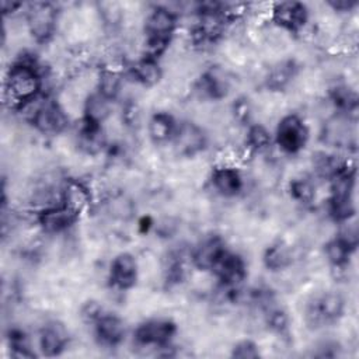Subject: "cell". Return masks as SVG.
<instances>
[{"instance_id": "6da1fadb", "label": "cell", "mask_w": 359, "mask_h": 359, "mask_svg": "<svg viewBox=\"0 0 359 359\" xmlns=\"http://www.w3.org/2000/svg\"><path fill=\"white\" fill-rule=\"evenodd\" d=\"M43 79V72L36 60L31 56H22L8 67L4 76V98H7L15 109H20L22 105L45 94Z\"/></svg>"}, {"instance_id": "7a4b0ae2", "label": "cell", "mask_w": 359, "mask_h": 359, "mask_svg": "<svg viewBox=\"0 0 359 359\" xmlns=\"http://www.w3.org/2000/svg\"><path fill=\"white\" fill-rule=\"evenodd\" d=\"M178 28V14L165 7H153L144 20L143 56L157 59L167 50Z\"/></svg>"}, {"instance_id": "3957f363", "label": "cell", "mask_w": 359, "mask_h": 359, "mask_svg": "<svg viewBox=\"0 0 359 359\" xmlns=\"http://www.w3.org/2000/svg\"><path fill=\"white\" fill-rule=\"evenodd\" d=\"M330 196H328V213L338 222L344 223L355 216V168L348 163L335 172L330 180Z\"/></svg>"}, {"instance_id": "277c9868", "label": "cell", "mask_w": 359, "mask_h": 359, "mask_svg": "<svg viewBox=\"0 0 359 359\" xmlns=\"http://www.w3.org/2000/svg\"><path fill=\"white\" fill-rule=\"evenodd\" d=\"M18 111L24 112L29 123L42 135H59L69 126V116L63 107L45 94L22 105Z\"/></svg>"}, {"instance_id": "5b68a950", "label": "cell", "mask_w": 359, "mask_h": 359, "mask_svg": "<svg viewBox=\"0 0 359 359\" xmlns=\"http://www.w3.org/2000/svg\"><path fill=\"white\" fill-rule=\"evenodd\" d=\"M59 11L53 3L35 1L28 4L25 11L27 28L31 36L38 43L49 42L57 27Z\"/></svg>"}, {"instance_id": "8992f818", "label": "cell", "mask_w": 359, "mask_h": 359, "mask_svg": "<svg viewBox=\"0 0 359 359\" xmlns=\"http://www.w3.org/2000/svg\"><path fill=\"white\" fill-rule=\"evenodd\" d=\"M273 140L283 153L297 154L307 144L309 128L300 115L293 112L283 115L276 126Z\"/></svg>"}, {"instance_id": "52a82bcc", "label": "cell", "mask_w": 359, "mask_h": 359, "mask_svg": "<svg viewBox=\"0 0 359 359\" xmlns=\"http://www.w3.org/2000/svg\"><path fill=\"white\" fill-rule=\"evenodd\" d=\"M177 332V325L168 318H149L140 323L135 332V342L147 348H163L171 344Z\"/></svg>"}, {"instance_id": "ba28073f", "label": "cell", "mask_w": 359, "mask_h": 359, "mask_svg": "<svg viewBox=\"0 0 359 359\" xmlns=\"http://www.w3.org/2000/svg\"><path fill=\"white\" fill-rule=\"evenodd\" d=\"M345 311V300L338 292H324L307 307V321L324 325L338 321Z\"/></svg>"}, {"instance_id": "9c48e42d", "label": "cell", "mask_w": 359, "mask_h": 359, "mask_svg": "<svg viewBox=\"0 0 359 359\" xmlns=\"http://www.w3.org/2000/svg\"><path fill=\"white\" fill-rule=\"evenodd\" d=\"M271 20L279 28L297 34L309 21V8L302 1H279L271 8Z\"/></svg>"}, {"instance_id": "30bf717a", "label": "cell", "mask_w": 359, "mask_h": 359, "mask_svg": "<svg viewBox=\"0 0 359 359\" xmlns=\"http://www.w3.org/2000/svg\"><path fill=\"white\" fill-rule=\"evenodd\" d=\"M139 276V265L137 259L132 252L123 251L116 254L111 264L108 271V280L109 285L114 289L118 290H129L132 289Z\"/></svg>"}, {"instance_id": "8fae6325", "label": "cell", "mask_w": 359, "mask_h": 359, "mask_svg": "<svg viewBox=\"0 0 359 359\" xmlns=\"http://www.w3.org/2000/svg\"><path fill=\"white\" fill-rule=\"evenodd\" d=\"M212 273L223 287L236 289L247 276V265L241 255L227 248L213 266Z\"/></svg>"}, {"instance_id": "7c38bea8", "label": "cell", "mask_w": 359, "mask_h": 359, "mask_svg": "<svg viewBox=\"0 0 359 359\" xmlns=\"http://www.w3.org/2000/svg\"><path fill=\"white\" fill-rule=\"evenodd\" d=\"M171 143L180 154L195 156L206 147L208 137L199 125L191 121H181L177 125Z\"/></svg>"}, {"instance_id": "4fadbf2b", "label": "cell", "mask_w": 359, "mask_h": 359, "mask_svg": "<svg viewBox=\"0 0 359 359\" xmlns=\"http://www.w3.org/2000/svg\"><path fill=\"white\" fill-rule=\"evenodd\" d=\"M79 215L66 208L63 203H56L38 210L36 222L38 226L46 234H59L70 229L77 220Z\"/></svg>"}, {"instance_id": "5bb4252c", "label": "cell", "mask_w": 359, "mask_h": 359, "mask_svg": "<svg viewBox=\"0 0 359 359\" xmlns=\"http://www.w3.org/2000/svg\"><path fill=\"white\" fill-rule=\"evenodd\" d=\"M321 139L330 147H348L353 139L351 116L344 112L330 116L324 122Z\"/></svg>"}, {"instance_id": "9a60e30c", "label": "cell", "mask_w": 359, "mask_h": 359, "mask_svg": "<svg viewBox=\"0 0 359 359\" xmlns=\"http://www.w3.org/2000/svg\"><path fill=\"white\" fill-rule=\"evenodd\" d=\"M227 250L224 240L220 236H208L202 238L191 252V261L199 271H210Z\"/></svg>"}, {"instance_id": "2e32d148", "label": "cell", "mask_w": 359, "mask_h": 359, "mask_svg": "<svg viewBox=\"0 0 359 359\" xmlns=\"http://www.w3.org/2000/svg\"><path fill=\"white\" fill-rule=\"evenodd\" d=\"M210 184L213 189L224 198L237 196L244 188V180L238 168L226 163L219 164L212 170Z\"/></svg>"}, {"instance_id": "e0dca14e", "label": "cell", "mask_w": 359, "mask_h": 359, "mask_svg": "<svg viewBox=\"0 0 359 359\" xmlns=\"http://www.w3.org/2000/svg\"><path fill=\"white\" fill-rule=\"evenodd\" d=\"M195 88L203 98L222 100L230 90V79L223 69L212 66L201 74Z\"/></svg>"}, {"instance_id": "ac0fdd59", "label": "cell", "mask_w": 359, "mask_h": 359, "mask_svg": "<svg viewBox=\"0 0 359 359\" xmlns=\"http://www.w3.org/2000/svg\"><path fill=\"white\" fill-rule=\"evenodd\" d=\"M94 332L100 344L105 346H118L126 335L125 321L112 313L104 311L94 323Z\"/></svg>"}, {"instance_id": "d6986e66", "label": "cell", "mask_w": 359, "mask_h": 359, "mask_svg": "<svg viewBox=\"0 0 359 359\" xmlns=\"http://www.w3.org/2000/svg\"><path fill=\"white\" fill-rule=\"evenodd\" d=\"M38 344L45 356H57L67 348L69 332L59 321H49L41 328Z\"/></svg>"}, {"instance_id": "ffe728a7", "label": "cell", "mask_w": 359, "mask_h": 359, "mask_svg": "<svg viewBox=\"0 0 359 359\" xmlns=\"http://www.w3.org/2000/svg\"><path fill=\"white\" fill-rule=\"evenodd\" d=\"M60 203L80 216L91 205V191L80 180H66L60 187Z\"/></svg>"}, {"instance_id": "44dd1931", "label": "cell", "mask_w": 359, "mask_h": 359, "mask_svg": "<svg viewBox=\"0 0 359 359\" xmlns=\"http://www.w3.org/2000/svg\"><path fill=\"white\" fill-rule=\"evenodd\" d=\"M77 146L86 154H98L107 147V136L102 125L91 123L81 118L77 129Z\"/></svg>"}, {"instance_id": "7402d4cb", "label": "cell", "mask_w": 359, "mask_h": 359, "mask_svg": "<svg viewBox=\"0 0 359 359\" xmlns=\"http://www.w3.org/2000/svg\"><path fill=\"white\" fill-rule=\"evenodd\" d=\"M177 125H178V121H175V118L171 114L163 112V111L156 112L151 115L147 123L149 137L156 144L171 143Z\"/></svg>"}, {"instance_id": "603a6c76", "label": "cell", "mask_w": 359, "mask_h": 359, "mask_svg": "<svg viewBox=\"0 0 359 359\" xmlns=\"http://www.w3.org/2000/svg\"><path fill=\"white\" fill-rule=\"evenodd\" d=\"M129 74L136 83L151 87L161 80L163 69L157 59L142 56L130 65Z\"/></svg>"}, {"instance_id": "cb8c5ba5", "label": "cell", "mask_w": 359, "mask_h": 359, "mask_svg": "<svg viewBox=\"0 0 359 359\" xmlns=\"http://www.w3.org/2000/svg\"><path fill=\"white\" fill-rule=\"evenodd\" d=\"M112 104H114V101L104 97L102 94H100L95 90L84 101L83 119L91 122V123L102 125L112 114Z\"/></svg>"}, {"instance_id": "d4e9b609", "label": "cell", "mask_w": 359, "mask_h": 359, "mask_svg": "<svg viewBox=\"0 0 359 359\" xmlns=\"http://www.w3.org/2000/svg\"><path fill=\"white\" fill-rule=\"evenodd\" d=\"M95 90L111 101H115L122 90L121 72L114 67H102L98 73Z\"/></svg>"}, {"instance_id": "484cf974", "label": "cell", "mask_w": 359, "mask_h": 359, "mask_svg": "<svg viewBox=\"0 0 359 359\" xmlns=\"http://www.w3.org/2000/svg\"><path fill=\"white\" fill-rule=\"evenodd\" d=\"M262 261L269 271L276 272L286 269L292 264L290 248L283 243H275L265 250Z\"/></svg>"}, {"instance_id": "4316f807", "label": "cell", "mask_w": 359, "mask_h": 359, "mask_svg": "<svg viewBox=\"0 0 359 359\" xmlns=\"http://www.w3.org/2000/svg\"><path fill=\"white\" fill-rule=\"evenodd\" d=\"M355 250L351 248L344 240H341L338 236H335L334 238H331L327 244H325V248H324V252H325V257L328 259V262L334 266V268H338V269H342L348 265L349 262V258H351V254Z\"/></svg>"}, {"instance_id": "83f0119b", "label": "cell", "mask_w": 359, "mask_h": 359, "mask_svg": "<svg viewBox=\"0 0 359 359\" xmlns=\"http://www.w3.org/2000/svg\"><path fill=\"white\" fill-rule=\"evenodd\" d=\"M272 135L271 132L261 123H252L247 129L245 135V144L250 150L261 151L271 146Z\"/></svg>"}, {"instance_id": "f1b7e54d", "label": "cell", "mask_w": 359, "mask_h": 359, "mask_svg": "<svg viewBox=\"0 0 359 359\" xmlns=\"http://www.w3.org/2000/svg\"><path fill=\"white\" fill-rule=\"evenodd\" d=\"M289 192L290 196L302 205H310L316 199V187L309 178L292 180L289 184Z\"/></svg>"}, {"instance_id": "f546056e", "label": "cell", "mask_w": 359, "mask_h": 359, "mask_svg": "<svg viewBox=\"0 0 359 359\" xmlns=\"http://www.w3.org/2000/svg\"><path fill=\"white\" fill-rule=\"evenodd\" d=\"M8 346L11 349V355L15 358H32L35 353L31 351L28 335L21 330H11L8 332Z\"/></svg>"}, {"instance_id": "4dcf8cb0", "label": "cell", "mask_w": 359, "mask_h": 359, "mask_svg": "<svg viewBox=\"0 0 359 359\" xmlns=\"http://www.w3.org/2000/svg\"><path fill=\"white\" fill-rule=\"evenodd\" d=\"M293 70H294V67H293L292 62H283V63L275 66L268 74V79H266L268 86L273 90L283 88L293 77Z\"/></svg>"}, {"instance_id": "1f68e13d", "label": "cell", "mask_w": 359, "mask_h": 359, "mask_svg": "<svg viewBox=\"0 0 359 359\" xmlns=\"http://www.w3.org/2000/svg\"><path fill=\"white\" fill-rule=\"evenodd\" d=\"M231 356L233 358H240V359H251V358H258L259 356V351H258V345L251 341V339H243L238 341L233 349H231Z\"/></svg>"}, {"instance_id": "d6a6232c", "label": "cell", "mask_w": 359, "mask_h": 359, "mask_svg": "<svg viewBox=\"0 0 359 359\" xmlns=\"http://www.w3.org/2000/svg\"><path fill=\"white\" fill-rule=\"evenodd\" d=\"M105 310L102 309V306L97 302H87L83 307H81V317L83 320H86L87 323L93 324Z\"/></svg>"}, {"instance_id": "836d02e7", "label": "cell", "mask_w": 359, "mask_h": 359, "mask_svg": "<svg viewBox=\"0 0 359 359\" xmlns=\"http://www.w3.org/2000/svg\"><path fill=\"white\" fill-rule=\"evenodd\" d=\"M328 6L334 11L346 13V11H351L352 8H355L358 6V3L356 1H351V0H332V1H328Z\"/></svg>"}, {"instance_id": "e575fe53", "label": "cell", "mask_w": 359, "mask_h": 359, "mask_svg": "<svg viewBox=\"0 0 359 359\" xmlns=\"http://www.w3.org/2000/svg\"><path fill=\"white\" fill-rule=\"evenodd\" d=\"M234 114H236L237 119H240V121L248 119V115H250L248 102H247L245 100H238V101L234 104Z\"/></svg>"}, {"instance_id": "d590c367", "label": "cell", "mask_w": 359, "mask_h": 359, "mask_svg": "<svg viewBox=\"0 0 359 359\" xmlns=\"http://www.w3.org/2000/svg\"><path fill=\"white\" fill-rule=\"evenodd\" d=\"M20 7H22V3H8V1H3L1 3V8H3V13L4 14H8V13H15V10H18Z\"/></svg>"}]
</instances>
